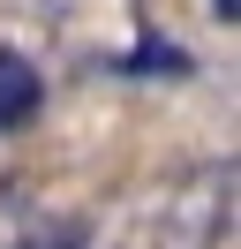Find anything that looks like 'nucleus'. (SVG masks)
<instances>
[{"instance_id": "nucleus-1", "label": "nucleus", "mask_w": 241, "mask_h": 249, "mask_svg": "<svg viewBox=\"0 0 241 249\" xmlns=\"http://www.w3.org/2000/svg\"><path fill=\"white\" fill-rule=\"evenodd\" d=\"M38 106H45L38 61H30V53H15V46H0V136L30 128V121H38Z\"/></svg>"}, {"instance_id": "nucleus-2", "label": "nucleus", "mask_w": 241, "mask_h": 249, "mask_svg": "<svg viewBox=\"0 0 241 249\" xmlns=\"http://www.w3.org/2000/svg\"><path fill=\"white\" fill-rule=\"evenodd\" d=\"M105 68H113V76H189L196 61L181 46H166L151 23H136V53H128V61H105Z\"/></svg>"}, {"instance_id": "nucleus-3", "label": "nucleus", "mask_w": 241, "mask_h": 249, "mask_svg": "<svg viewBox=\"0 0 241 249\" xmlns=\"http://www.w3.org/2000/svg\"><path fill=\"white\" fill-rule=\"evenodd\" d=\"M15 249H90V227L83 219H45V227H30Z\"/></svg>"}, {"instance_id": "nucleus-4", "label": "nucleus", "mask_w": 241, "mask_h": 249, "mask_svg": "<svg viewBox=\"0 0 241 249\" xmlns=\"http://www.w3.org/2000/svg\"><path fill=\"white\" fill-rule=\"evenodd\" d=\"M211 16H219V23H241V0H211Z\"/></svg>"}]
</instances>
